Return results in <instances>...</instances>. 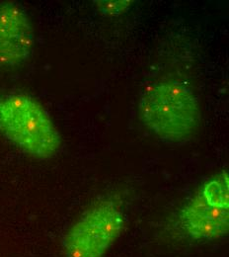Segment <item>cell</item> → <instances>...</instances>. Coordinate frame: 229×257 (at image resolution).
<instances>
[{"label": "cell", "instance_id": "cell-1", "mask_svg": "<svg viewBox=\"0 0 229 257\" xmlns=\"http://www.w3.org/2000/svg\"><path fill=\"white\" fill-rule=\"evenodd\" d=\"M138 111L143 124L169 143L192 139L201 122L196 95L177 81H158L147 86L139 97Z\"/></svg>", "mask_w": 229, "mask_h": 257}, {"label": "cell", "instance_id": "cell-2", "mask_svg": "<svg viewBox=\"0 0 229 257\" xmlns=\"http://www.w3.org/2000/svg\"><path fill=\"white\" fill-rule=\"evenodd\" d=\"M0 134L25 154L51 159L62 146L61 135L44 107L23 93L0 94Z\"/></svg>", "mask_w": 229, "mask_h": 257}, {"label": "cell", "instance_id": "cell-3", "mask_svg": "<svg viewBox=\"0 0 229 257\" xmlns=\"http://www.w3.org/2000/svg\"><path fill=\"white\" fill-rule=\"evenodd\" d=\"M125 218L121 207L105 199L87 210L64 240L66 257H103L121 235Z\"/></svg>", "mask_w": 229, "mask_h": 257}, {"label": "cell", "instance_id": "cell-4", "mask_svg": "<svg viewBox=\"0 0 229 257\" xmlns=\"http://www.w3.org/2000/svg\"><path fill=\"white\" fill-rule=\"evenodd\" d=\"M33 47V27L25 10L14 3H0V66L23 64Z\"/></svg>", "mask_w": 229, "mask_h": 257}, {"label": "cell", "instance_id": "cell-5", "mask_svg": "<svg viewBox=\"0 0 229 257\" xmlns=\"http://www.w3.org/2000/svg\"><path fill=\"white\" fill-rule=\"evenodd\" d=\"M180 222L186 233L193 239H219L228 232L229 209L207 203L197 193L182 209Z\"/></svg>", "mask_w": 229, "mask_h": 257}, {"label": "cell", "instance_id": "cell-6", "mask_svg": "<svg viewBox=\"0 0 229 257\" xmlns=\"http://www.w3.org/2000/svg\"><path fill=\"white\" fill-rule=\"evenodd\" d=\"M199 194L209 204L229 209V179L228 173L222 171L218 175L207 181Z\"/></svg>", "mask_w": 229, "mask_h": 257}, {"label": "cell", "instance_id": "cell-7", "mask_svg": "<svg viewBox=\"0 0 229 257\" xmlns=\"http://www.w3.org/2000/svg\"><path fill=\"white\" fill-rule=\"evenodd\" d=\"M132 4L131 0H99L94 1L97 11L105 16H119L126 13Z\"/></svg>", "mask_w": 229, "mask_h": 257}]
</instances>
